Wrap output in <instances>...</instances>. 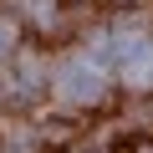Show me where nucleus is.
Segmentation results:
<instances>
[{"mask_svg":"<svg viewBox=\"0 0 153 153\" xmlns=\"http://www.w3.org/2000/svg\"><path fill=\"white\" fill-rule=\"evenodd\" d=\"M56 92H61V102H97V97L107 92V82H102V66H97L92 56H76V61H66V66L56 71Z\"/></svg>","mask_w":153,"mask_h":153,"instance_id":"1","label":"nucleus"},{"mask_svg":"<svg viewBox=\"0 0 153 153\" xmlns=\"http://www.w3.org/2000/svg\"><path fill=\"white\" fill-rule=\"evenodd\" d=\"M10 41H16V31H10V21H0V56L10 51Z\"/></svg>","mask_w":153,"mask_h":153,"instance_id":"2","label":"nucleus"}]
</instances>
